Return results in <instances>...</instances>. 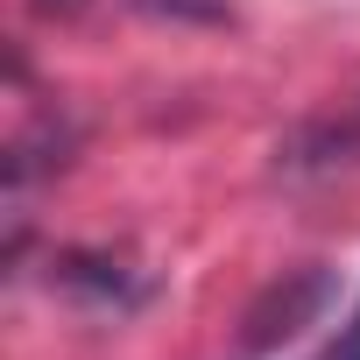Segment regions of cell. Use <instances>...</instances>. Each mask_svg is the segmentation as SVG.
Here are the masks:
<instances>
[{"label":"cell","instance_id":"2","mask_svg":"<svg viewBox=\"0 0 360 360\" xmlns=\"http://www.w3.org/2000/svg\"><path fill=\"white\" fill-rule=\"evenodd\" d=\"M64 283H71V290H92V297H120V290H127L120 262H92V255H71V262H64Z\"/></svg>","mask_w":360,"mask_h":360},{"label":"cell","instance_id":"1","mask_svg":"<svg viewBox=\"0 0 360 360\" xmlns=\"http://www.w3.org/2000/svg\"><path fill=\"white\" fill-rule=\"evenodd\" d=\"M332 304V276L325 269H283L240 318V339H233V360H262L276 346H290L304 325H318Z\"/></svg>","mask_w":360,"mask_h":360},{"label":"cell","instance_id":"4","mask_svg":"<svg viewBox=\"0 0 360 360\" xmlns=\"http://www.w3.org/2000/svg\"><path fill=\"white\" fill-rule=\"evenodd\" d=\"M29 8H36V15H50V22H64V15H78V8H85V0H29Z\"/></svg>","mask_w":360,"mask_h":360},{"label":"cell","instance_id":"3","mask_svg":"<svg viewBox=\"0 0 360 360\" xmlns=\"http://www.w3.org/2000/svg\"><path fill=\"white\" fill-rule=\"evenodd\" d=\"M325 360H360V304H353V318H346V332H339V346Z\"/></svg>","mask_w":360,"mask_h":360}]
</instances>
